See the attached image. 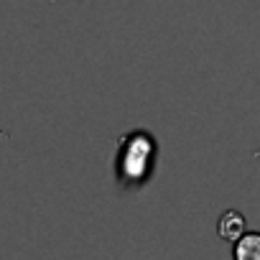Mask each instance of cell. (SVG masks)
Returning <instances> with one entry per match:
<instances>
[{"instance_id":"1","label":"cell","mask_w":260,"mask_h":260,"mask_svg":"<svg viewBox=\"0 0 260 260\" xmlns=\"http://www.w3.org/2000/svg\"><path fill=\"white\" fill-rule=\"evenodd\" d=\"M245 230H247V219H245V214L237 212V209H227V212H222V217L217 219V235H219V240L235 242Z\"/></svg>"},{"instance_id":"2","label":"cell","mask_w":260,"mask_h":260,"mask_svg":"<svg viewBox=\"0 0 260 260\" xmlns=\"http://www.w3.org/2000/svg\"><path fill=\"white\" fill-rule=\"evenodd\" d=\"M235 260H260V232H242L232 242Z\"/></svg>"}]
</instances>
